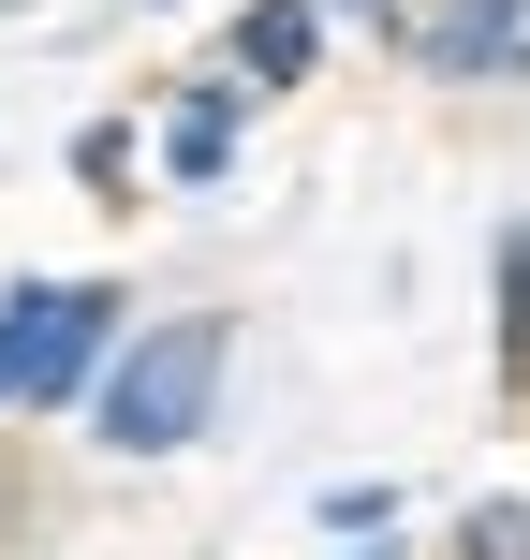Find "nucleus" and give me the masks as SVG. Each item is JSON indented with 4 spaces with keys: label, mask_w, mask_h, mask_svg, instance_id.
<instances>
[{
    "label": "nucleus",
    "mask_w": 530,
    "mask_h": 560,
    "mask_svg": "<svg viewBox=\"0 0 530 560\" xmlns=\"http://www.w3.org/2000/svg\"><path fill=\"white\" fill-rule=\"evenodd\" d=\"M222 354H236L222 310H177V325H148L133 354L104 369V443H118V457H177V443L207 428V398H222Z\"/></svg>",
    "instance_id": "obj_1"
},
{
    "label": "nucleus",
    "mask_w": 530,
    "mask_h": 560,
    "mask_svg": "<svg viewBox=\"0 0 530 560\" xmlns=\"http://www.w3.org/2000/svg\"><path fill=\"white\" fill-rule=\"evenodd\" d=\"M104 280H30L15 310H0V398H74L89 354H104Z\"/></svg>",
    "instance_id": "obj_2"
},
{
    "label": "nucleus",
    "mask_w": 530,
    "mask_h": 560,
    "mask_svg": "<svg viewBox=\"0 0 530 560\" xmlns=\"http://www.w3.org/2000/svg\"><path fill=\"white\" fill-rule=\"evenodd\" d=\"M427 59L443 74H530V0H443L427 15Z\"/></svg>",
    "instance_id": "obj_3"
},
{
    "label": "nucleus",
    "mask_w": 530,
    "mask_h": 560,
    "mask_svg": "<svg viewBox=\"0 0 530 560\" xmlns=\"http://www.w3.org/2000/svg\"><path fill=\"white\" fill-rule=\"evenodd\" d=\"M295 59H309V0H266V15L236 30V74H251V89H280Z\"/></svg>",
    "instance_id": "obj_4"
},
{
    "label": "nucleus",
    "mask_w": 530,
    "mask_h": 560,
    "mask_svg": "<svg viewBox=\"0 0 530 560\" xmlns=\"http://www.w3.org/2000/svg\"><path fill=\"white\" fill-rule=\"evenodd\" d=\"M222 148H236V104H222V89L177 104V177H222Z\"/></svg>",
    "instance_id": "obj_5"
},
{
    "label": "nucleus",
    "mask_w": 530,
    "mask_h": 560,
    "mask_svg": "<svg viewBox=\"0 0 530 560\" xmlns=\"http://www.w3.org/2000/svg\"><path fill=\"white\" fill-rule=\"evenodd\" d=\"M457 560H530V516H502V502H486L472 532H457Z\"/></svg>",
    "instance_id": "obj_6"
},
{
    "label": "nucleus",
    "mask_w": 530,
    "mask_h": 560,
    "mask_svg": "<svg viewBox=\"0 0 530 560\" xmlns=\"http://www.w3.org/2000/svg\"><path fill=\"white\" fill-rule=\"evenodd\" d=\"M368 560H384V546H368Z\"/></svg>",
    "instance_id": "obj_7"
}]
</instances>
